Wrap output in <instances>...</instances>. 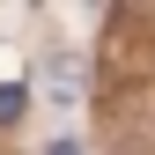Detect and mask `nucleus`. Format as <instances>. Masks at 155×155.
Returning a JSON list of instances; mask_svg holds the SVG:
<instances>
[{
  "instance_id": "obj_1",
  "label": "nucleus",
  "mask_w": 155,
  "mask_h": 155,
  "mask_svg": "<svg viewBox=\"0 0 155 155\" xmlns=\"http://www.w3.org/2000/svg\"><path fill=\"white\" fill-rule=\"evenodd\" d=\"M22 111H30V89L22 81H0V126H15Z\"/></svg>"
},
{
  "instance_id": "obj_2",
  "label": "nucleus",
  "mask_w": 155,
  "mask_h": 155,
  "mask_svg": "<svg viewBox=\"0 0 155 155\" xmlns=\"http://www.w3.org/2000/svg\"><path fill=\"white\" fill-rule=\"evenodd\" d=\"M45 155H81V148H74V140H52V148H45Z\"/></svg>"
}]
</instances>
